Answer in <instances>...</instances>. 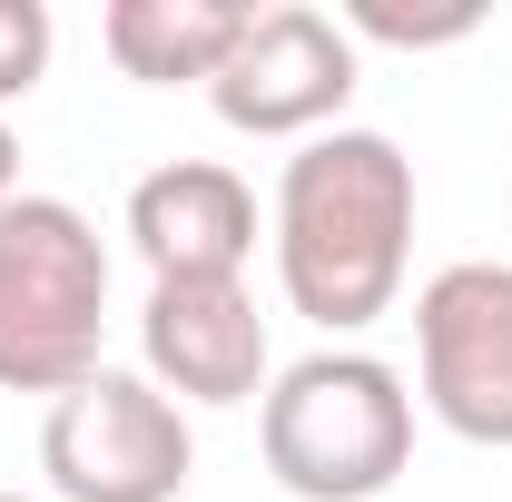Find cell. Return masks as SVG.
<instances>
[{
    "label": "cell",
    "instance_id": "obj_2",
    "mask_svg": "<svg viewBox=\"0 0 512 502\" xmlns=\"http://www.w3.org/2000/svg\"><path fill=\"white\" fill-rule=\"evenodd\" d=\"M256 443H266V473L296 502H375L414 463V394L394 365L325 345L266 384Z\"/></svg>",
    "mask_w": 512,
    "mask_h": 502
},
{
    "label": "cell",
    "instance_id": "obj_3",
    "mask_svg": "<svg viewBox=\"0 0 512 502\" xmlns=\"http://www.w3.org/2000/svg\"><path fill=\"white\" fill-rule=\"evenodd\" d=\"M109 325V247L69 197H0V384L50 394L99 375Z\"/></svg>",
    "mask_w": 512,
    "mask_h": 502
},
{
    "label": "cell",
    "instance_id": "obj_1",
    "mask_svg": "<svg viewBox=\"0 0 512 502\" xmlns=\"http://www.w3.org/2000/svg\"><path fill=\"white\" fill-rule=\"evenodd\" d=\"M414 256V158L384 128H325L276 178V286L286 306L355 335L404 296Z\"/></svg>",
    "mask_w": 512,
    "mask_h": 502
},
{
    "label": "cell",
    "instance_id": "obj_5",
    "mask_svg": "<svg viewBox=\"0 0 512 502\" xmlns=\"http://www.w3.org/2000/svg\"><path fill=\"white\" fill-rule=\"evenodd\" d=\"M414 365L424 404L463 443H512V266L503 256H463L414 296Z\"/></svg>",
    "mask_w": 512,
    "mask_h": 502
},
{
    "label": "cell",
    "instance_id": "obj_7",
    "mask_svg": "<svg viewBox=\"0 0 512 502\" xmlns=\"http://www.w3.org/2000/svg\"><path fill=\"white\" fill-rule=\"evenodd\" d=\"M138 345H148V384L178 394V404L266 394V315H256L247 276H168V286H148Z\"/></svg>",
    "mask_w": 512,
    "mask_h": 502
},
{
    "label": "cell",
    "instance_id": "obj_11",
    "mask_svg": "<svg viewBox=\"0 0 512 502\" xmlns=\"http://www.w3.org/2000/svg\"><path fill=\"white\" fill-rule=\"evenodd\" d=\"M50 69V0H0V109L30 99Z\"/></svg>",
    "mask_w": 512,
    "mask_h": 502
},
{
    "label": "cell",
    "instance_id": "obj_13",
    "mask_svg": "<svg viewBox=\"0 0 512 502\" xmlns=\"http://www.w3.org/2000/svg\"><path fill=\"white\" fill-rule=\"evenodd\" d=\"M0 502H30V493H0Z\"/></svg>",
    "mask_w": 512,
    "mask_h": 502
},
{
    "label": "cell",
    "instance_id": "obj_10",
    "mask_svg": "<svg viewBox=\"0 0 512 502\" xmlns=\"http://www.w3.org/2000/svg\"><path fill=\"white\" fill-rule=\"evenodd\" d=\"M483 30V0H453V10H394V0H345V40H384V50H444Z\"/></svg>",
    "mask_w": 512,
    "mask_h": 502
},
{
    "label": "cell",
    "instance_id": "obj_6",
    "mask_svg": "<svg viewBox=\"0 0 512 502\" xmlns=\"http://www.w3.org/2000/svg\"><path fill=\"white\" fill-rule=\"evenodd\" d=\"M207 99L247 138H325L355 99V40L316 0H266L247 10V40L207 79Z\"/></svg>",
    "mask_w": 512,
    "mask_h": 502
},
{
    "label": "cell",
    "instance_id": "obj_8",
    "mask_svg": "<svg viewBox=\"0 0 512 502\" xmlns=\"http://www.w3.org/2000/svg\"><path fill=\"white\" fill-rule=\"evenodd\" d=\"M128 237L148 256V286L168 276H247L256 256V188L217 158H168L128 188Z\"/></svg>",
    "mask_w": 512,
    "mask_h": 502
},
{
    "label": "cell",
    "instance_id": "obj_12",
    "mask_svg": "<svg viewBox=\"0 0 512 502\" xmlns=\"http://www.w3.org/2000/svg\"><path fill=\"white\" fill-rule=\"evenodd\" d=\"M0 197H20V138H10V119H0Z\"/></svg>",
    "mask_w": 512,
    "mask_h": 502
},
{
    "label": "cell",
    "instance_id": "obj_4",
    "mask_svg": "<svg viewBox=\"0 0 512 502\" xmlns=\"http://www.w3.org/2000/svg\"><path fill=\"white\" fill-rule=\"evenodd\" d=\"M40 473L60 502H178L197 473V434L178 414V394H158L148 375L99 365L89 384H69L40 424Z\"/></svg>",
    "mask_w": 512,
    "mask_h": 502
},
{
    "label": "cell",
    "instance_id": "obj_9",
    "mask_svg": "<svg viewBox=\"0 0 512 502\" xmlns=\"http://www.w3.org/2000/svg\"><path fill=\"white\" fill-rule=\"evenodd\" d=\"M99 40L128 79L178 89V79H217L227 50L247 40V0H109Z\"/></svg>",
    "mask_w": 512,
    "mask_h": 502
}]
</instances>
